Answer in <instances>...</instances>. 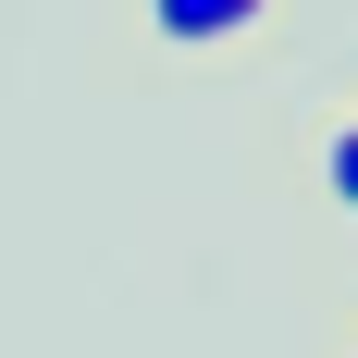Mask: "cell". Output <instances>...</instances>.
Here are the masks:
<instances>
[{"label": "cell", "mask_w": 358, "mask_h": 358, "mask_svg": "<svg viewBox=\"0 0 358 358\" xmlns=\"http://www.w3.org/2000/svg\"><path fill=\"white\" fill-rule=\"evenodd\" d=\"M272 25V0H136V37L148 50H173V62H198V50H235V37Z\"/></svg>", "instance_id": "6da1fadb"}, {"label": "cell", "mask_w": 358, "mask_h": 358, "mask_svg": "<svg viewBox=\"0 0 358 358\" xmlns=\"http://www.w3.org/2000/svg\"><path fill=\"white\" fill-rule=\"evenodd\" d=\"M309 173H322V198L358 222V111H334L322 136H309Z\"/></svg>", "instance_id": "7a4b0ae2"}, {"label": "cell", "mask_w": 358, "mask_h": 358, "mask_svg": "<svg viewBox=\"0 0 358 358\" xmlns=\"http://www.w3.org/2000/svg\"><path fill=\"white\" fill-rule=\"evenodd\" d=\"M346 358H358V334H346Z\"/></svg>", "instance_id": "3957f363"}]
</instances>
